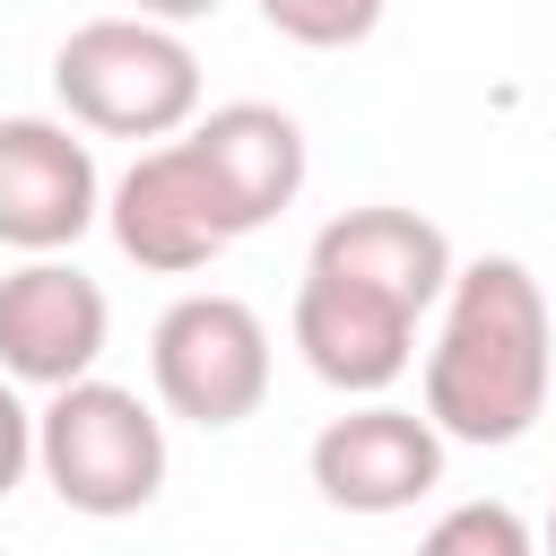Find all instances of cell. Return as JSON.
I'll use <instances>...</instances> for the list:
<instances>
[{
    "label": "cell",
    "instance_id": "cell-1",
    "mask_svg": "<svg viewBox=\"0 0 556 556\" xmlns=\"http://www.w3.org/2000/svg\"><path fill=\"white\" fill-rule=\"evenodd\" d=\"M547 382H556V321L539 278L513 252L460 261L443 287V330L426 348V417L443 426V443H478L504 452L547 417Z\"/></svg>",
    "mask_w": 556,
    "mask_h": 556
},
{
    "label": "cell",
    "instance_id": "cell-2",
    "mask_svg": "<svg viewBox=\"0 0 556 556\" xmlns=\"http://www.w3.org/2000/svg\"><path fill=\"white\" fill-rule=\"evenodd\" d=\"M52 96L96 139H182L200 122V52L156 17H87L52 52Z\"/></svg>",
    "mask_w": 556,
    "mask_h": 556
},
{
    "label": "cell",
    "instance_id": "cell-3",
    "mask_svg": "<svg viewBox=\"0 0 556 556\" xmlns=\"http://www.w3.org/2000/svg\"><path fill=\"white\" fill-rule=\"evenodd\" d=\"M35 469L87 521L148 513L156 486H165V417L130 382H104V374L61 382L35 408Z\"/></svg>",
    "mask_w": 556,
    "mask_h": 556
},
{
    "label": "cell",
    "instance_id": "cell-4",
    "mask_svg": "<svg viewBox=\"0 0 556 556\" xmlns=\"http://www.w3.org/2000/svg\"><path fill=\"white\" fill-rule=\"evenodd\" d=\"M148 382L182 426H243L269 400V321L243 295H174L148 330Z\"/></svg>",
    "mask_w": 556,
    "mask_h": 556
},
{
    "label": "cell",
    "instance_id": "cell-5",
    "mask_svg": "<svg viewBox=\"0 0 556 556\" xmlns=\"http://www.w3.org/2000/svg\"><path fill=\"white\" fill-rule=\"evenodd\" d=\"M104 226H113L122 261H139V269H156V278H191V269H208L226 243H243V217H235L226 182L208 174V156L191 148V130L139 148V156L113 174Z\"/></svg>",
    "mask_w": 556,
    "mask_h": 556
},
{
    "label": "cell",
    "instance_id": "cell-6",
    "mask_svg": "<svg viewBox=\"0 0 556 556\" xmlns=\"http://www.w3.org/2000/svg\"><path fill=\"white\" fill-rule=\"evenodd\" d=\"M313 486L330 513H408L443 486V426L426 408H400V400H356L348 417H330L304 452Z\"/></svg>",
    "mask_w": 556,
    "mask_h": 556
},
{
    "label": "cell",
    "instance_id": "cell-7",
    "mask_svg": "<svg viewBox=\"0 0 556 556\" xmlns=\"http://www.w3.org/2000/svg\"><path fill=\"white\" fill-rule=\"evenodd\" d=\"M113 339V304L104 287L61 261V252H26L9 278H0V374L17 391H61V382H87L96 356Z\"/></svg>",
    "mask_w": 556,
    "mask_h": 556
},
{
    "label": "cell",
    "instance_id": "cell-8",
    "mask_svg": "<svg viewBox=\"0 0 556 556\" xmlns=\"http://www.w3.org/2000/svg\"><path fill=\"white\" fill-rule=\"evenodd\" d=\"M104 217V174L78 122L9 113L0 122V243L9 252H70Z\"/></svg>",
    "mask_w": 556,
    "mask_h": 556
},
{
    "label": "cell",
    "instance_id": "cell-9",
    "mask_svg": "<svg viewBox=\"0 0 556 556\" xmlns=\"http://www.w3.org/2000/svg\"><path fill=\"white\" fill-rule=\"evenodd\" d=\"M295 348L304 365L348 391V400H382L408 365H417V313L356 287V278H330V269H304L295 287Z\"/></svg>",
    "mask_w": 556,
    "mask_h": 556
},
{
    "label": "cell",
    "instance_id": "cell-10",
    "mask_svg": "<svg viewBox=\"0 0 556 556\" xmlns=\"http://www.w3.org/2000/svg\"><path fill=\"white\" fill-rule=\"evenodd\" d=\"M304 269H330V278H356V287H374V295H391L408 313H434L460 261H452V235L434 217L391 208V200H365V208H339L313 235Z\"/></svg>",
    "mask_w": 556,
    "mask_h": 556
},
{
    "label": "cell",
    "instance_id": "cell-11",
    "mask_svg": "<svg viewBox=\"0 0 556 556\" xmlns=\"http://www.w3.org/2000/svg\"><path fill=\"white\" fill-rule=\"evenodd\" d=\"M191 148H200L208 174L226 182L243 235L269 226L278 208H295V191H304V122H295L287 104H252V96H243V104H217V113L191 122Z\"/></svg>",
    "mask_w": 556,
    "mask_h": 556
},
{
    "label": "cell",
    "instance_id": "cell-12",
    "mask_svg": "<svg viewBox=\"0 0 556 556\" xmlns=\"http://www.w3.org/2000/svg\"><path fill=\"white\" fill-rule=\"evenodd\" d=\"M417 556H539V530L504 495H469L417 539Z\"/></svg>",
    "mask_w": 556,
    "mask_h": 556
},
{
    "label": "cell",
    "instance_id": "cell-13",
    "mask_svg": "<svg viewBox=\"0 0 556 556\" xmlns=\"http://www.w3.org/2000/svg\"><path fill=\"white\" fill-rule=\"evenodd\" d=\"M261 17H269V35H287L304 52H339L382 26V0H261Z\"/></svg>",
    "mask_w": 556,
    "mask_h": 556
},
{
    "label": "cell",
    "instance_id": "cell-14",
    "mask_svg": "<svg viewBox=\"0 0 556 556\" xmlns=\"http://www.w3.org/2000/svg\"><path fill=\"white\" fill-rule=\"evenodd\" d=\"M26 469H35V408H26L17 382L0 374V504L26 486Z\"/></svg>",
    "mask_w": 556,
    "mask_h": 556
},
{
    "label": "cell",
    "instance_id": "cell-15",
    "mask_svg": "<svg viewBox=\"0 0 556 556\" xmlns=\"http://www.w3.org/2000/svg\"><path fill=\"white\" fill-rule=\"evenodd\" d=\"M226 0H130V17H156V26H200V17H217Z\"/></svg>",
    "mask_w": 556,
    "mask_h": 556
},
{
    "label": "cell",
    "instance_id": "cell-16",
    "mask_svg": "<svg viewBox=\"0 0 556 556\" xmlns=\"http://www.w3.org/2000/svg\"><path fill=\"white\" fill-rule=\"evenodd\" d=\"M539 556H556V513H547V521H539Z\"/></svg>",
    "mask_w": 556,
    "mask_h": 556
}]
</instances>
